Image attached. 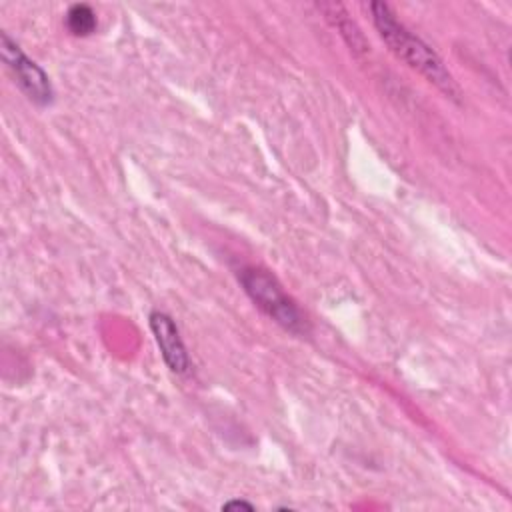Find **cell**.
Returning a JSON list of instances; mask_svg holds the SVG:
<instances>
[{
    "mask_svg": "<svg viewBox=\"0 0 512 512\" xmlns=\"http://www.w3.org/2000/svg\"><path fill=\"white\" fill-rule=\"evenodd\" d=\"M372 24L388 46V50L402 60L406 66L424 76L430 84H434L440 92H444L452 100H460L462 92L456 84L450 70L444 66L442 58L412 30H408L402 22H398L396 14L384 2H372L370 6Z\"/></svg>",
    "mask_w": 512,
    "mask_h": 512,
    "instance_id": "1",
    "label": "cell"
},
{
    "mask_svg": "<svg viewBox=\"0 0 512 512\" xmlns=\"http://www.w3.org/2000/svg\"><path fill=\"white\" fill-rule=\"evenodd\" d=\"M238 282L242 284L248 298L284 330L304 336L310 330L306 314L298 304L284 292L280 282L266 270L256 266H242L238 270Z\"/></svg>",
    "mask_w": 512,
    "mask_h": 512,
    "instance_id": "2",
    "label": "cell"
},
{
    "mask_svg": "<svg viewBox=\"0 0 512 512\" xmlns=\"http://www.w3.org/2000/svg\"><path fill=\"white\" fill-rule=\"evenodd\" d=\"M0 50H2V60L6 68L12 72L20 90L34 104L50 106L54 102V88L50 84L48 74L34 60H30L6 32H2Z\"/></svg>",
    "mask_w": 512,
    "mask_h": 512,
    "instance_id": "3",
    "label": "cell"
},
{
    "mask_svg": "<svg viewBox=\"0 0 512 512\" xmlns=\"http://www.w3.org/2000/svg\"><path fill=\"white\" fill-rule=\"evenodd\" d=\"M148 320H150V330L154 334V340L164 358V364L174 374H188L192 362L176 322L166 312H160V310L150 312Z\"/></svg>",
    "mask_w": 512,
    "mask_h": 512,
    "instance_id": "4",
    "label": "cell"
},
{
    "mask_svg": "<svg viewBox=\"0 0 512 512\" xmlns=\"http://www.w3.org/2000/svg\"><path fill=\"white\" fill-rule=\"evenodd\" d=\"M318 8L326 14V18L334 24V28L340 32V36L346 40V44L356 52H366L368 42L360 28L354 24V20L348 16L342 4H318Z\"/></svg>",
    "mask_w": 512,
    "mask_h": 512,
    "instance_id": "5",
    "label": "cell"
},
{
    "mask_svg": "<svg viewBox=\"0 0 512 512\" xmlns=\"http://www.w3.org/2000/svg\"><path fill=\"white\" fill-rule=\"evenodd\" d=\"M64 24L72 36H90L96 30L98 20L88 4H72L66 10Z\"/></svg>",
    "mask_w": 512,
    "mask_h": 512,
    "instance_id": "6",
    "label": "cell"
},
{
    "mask_svg": "<svg viewBox=\"0 0 512 512\" xmlns=\"http://www.w3.org/2000/svg\"><path fill=\"white\" fill-rule=\"evenodd\" d=\"M234 508H246V510H252L254 506L250 502H244V500H230L226 504H222V510H234Z\"/></svg>",
    "mask_w": 512,
    "mask_h": 512,
    "instance_id": "7",
    "label": "cell"
}]
</instances>
